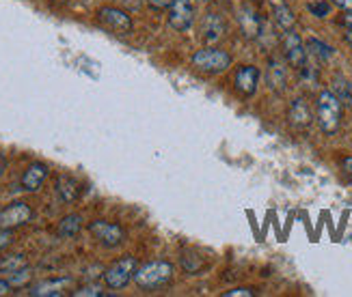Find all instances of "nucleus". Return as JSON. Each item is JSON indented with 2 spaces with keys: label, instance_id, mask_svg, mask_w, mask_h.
<instances>
[{
  "label": "nucleus",
  "instance_id": "f257e3e1",
  "mask_svg": "<svg viewBox=\"0 0 352 297\" xmlns=\"http://www.w3.org/2000/svg\"><path fill=\"white\" fill-rule=\"evenodd\" d=\"M342 121V102L333 91H322L318 97V123L324 134H335Z\"/></svg>",
  "mask_w": 352,
  "mask_h": 297
},
{
  "label": "nucleus",
  "instance_id": "f03ea898",
  "mask_svg": "<svg viewBox=\"0 0 352 297\" xmlns=\"http://www.w3.org/2000/svg\"><path fill=\"white\" fill-rule=\"evenodd\" d=\"M173 278V265L166 261H154L147 263L143 268L136 270L134 274V283L141 289H158L162 285H166Z\"/></svg>",
  "mask_w": 352,
  "mask_h": 297
},
{
  "label": "nucleus",
  "instance_id": "7ed1b4c3",
  "mask_svg": "<svg viewBox=\"0 0 352 297\" xmlns=\"http://www.w3.org/2000/svg\"><path fill=\"white\" fill-rule=\"evenodd\" d=\"M192 67L199 69L201 73L217 75V73H223L232 67V56L219 48H204L192 54Z\"/></svg>",
  "mask_w": 352,
  "mask_h": 297
},
{
  "label": "nucleus",
  "instance_id": "20e7f679",
  "mask_svg": "<svg viewBox=\"0 0 352 297\" xmlns=\"http://www.w3.org/2000/svg\"><path fill=\"white\" fill-rule=\"evenodd\" d=\"M136 270H139V265H136V259L132 257H126L117 263H113L109 270L104 272V283L109 289H124L130 280L134 278Z\"/></svg>",
  "mask_w": 352,
  "mask_h": 297
},
{
  "label": "nucleus",
  "instance_id": "39448f33",
  "mask_svg": "<svg viewBox=\"0 0 352 297\" xmlns=\"http://www.w3.org/2000/svg\"><path fill=\"white\" fill-rule=\"evenodd\" d=\"M89 230H91V235H94L106 248H115L119 243H124V239H126L124 228H121L119 224H113V222L96 220V222L89 224Z\"/></svg>",
  "mask_w": 352,
  "mask_h": 297
},
{
  "label": "nucleus",
  "instance_id": "423d86ee",
  "mask_svg": "<svg viewBox=\"0 0 352 297\" xmlns=\"http://www.w3.org/2000/svg\"><path fill=\"white\" fill-rule=\"evenodd\" d=\"M33 217V209H30L26 202H13L7 209L0 211V228H18L26 222H30Z\"/></svg>",
  "mask_w": 352,
  "mask_h": 297
},
{
  "label": "nucleus",
  "instance_id": "0eeeda50",
  "mask_svg": "<svg viewBox=\"0 0 352 297\" xmlns=\"http://www.w3.org/2000/svg\"><path fill=\"white\" fill-rule=\"evenodd\" d=\"M195 20V9L190 0H173L169 7V24L175 30H188Z\"/></svg>",
  "mask_w": 352,
  "mask_h": 297
},
{
  "label": "nucleus",
  "instance_id": "6e6552de",
  "mask_svg": "<svg viewBox=\"0 0 352 297\" xmlns=\"http://www.w3.org/2000/svg\"><path fill=\"white\" fill-rule=\"evenodd\" d=\"M100 22L106 28H111V30H115V33H119V35H126L132 30L130 15L126 11H121V9H115V7H104L100 11Z\"/></svg>",
  "mask_w": 352,
  "mask_h": 297
},
{
  "label": "nucleus",
  "instance_id": "1a4fd4ad",
  "mask_svg": "<svg viewBox=\"0 0 352 297\" xmlns=\"http://www.w3.org/2000/svg\"><path fill=\"white\" fill-rule=\"evenodd\" d=\"M45 179H48V166L41 164V162L30 164L24 170V175H22V190H26V192H37L39 187L43 185Z\"/></svg>",
  "mask_w": 352,
  "mask_h": 297
},
{
  "label": "nucleus",
  "instance_id": "9d476101",
  "mask_svg": "<svg viewBox=\"0 0 352 297\" xmlns=\"http://www.w3.org/2000/svg\"><path fill=\"white\" fill-rule=\"evenodd\" d=\"M283 48H285V56L289 65H294L298 69L305 67V58H307V52L302 48V41L296 33H287L283 39Z\"/></svg>",
  "mask_w": 352,
  "mask_h": 297
},
{
  "label": "nucleus",
  "instance_id": "9b49d317",
  "mask_svg": "<svg viewBox=\"0 0 352 297\" xmlns=\"http://www.w3.org/2000/svg\"><path fill=\"white\" fill-rule=\"evenodd\" d=\"M257 82H259V69L253 65H244L236 71V88L242 93V95H253L257 91Z\"/></svg>",
  "mask_w": 352,
  "mask_h": 297
},
{
  "label": "nucleus",
  "instance_id": "f8f14e48",
  "mask_svg": "<svg viewBox=\"0 0 352 297\" xmlns=\"http://www.w3.org/2000/svg\"><path fill=\"white\" fill-rule=\"evenodd\" d=\"M289 121H292V125H296V128H309L311 125V110L305 99H296L292 104V108H289Z\"/></svg>",
  "mask_w": 352,
  "mask_h": 297
},
{
  "label": "nucleus",
  "instance_id": "ddd939ff",
  "mask_svg": "<svg viewBox=\"0 0 352 297\" xmlns=\"http://www.w3.org/2000/svg\"><path fill=\"white\" fill-rule=\"evenodd\" d=\"M240 24H242V30H244V35H247V37H257L259 28H262L259 15L251 7H242V11H240Z\"/></svg>",
  "mask_w": 352,
  "mask_h": 297
},
{
  "label": "nucleus",
  "instance_id": "4468645a",
  "mask_svg": "<svg viewBox=\"0 0 352 297\" xmlns=\"http://www.w3.org/2000/svg\"><path fill=\"white\" fill-rule=\"evenodd\" d=\"M56 192H58V196L63 198L65 202H74L76 198H78V194H80V185H78V181H76L74 177L63 175V177H58V181H56Z\"/></svg>",
  "mask_w": 352,
  "mask_h": 297
},
{
  "label": "nucleus",
  "instance_id": "2eb2a0df",
  "mask_svg": "<svg viewBox=\"0 0 352 297\" xmlns=\"http://www.w3.org/2000/svg\"><path fill=\"white\" fill-rule=\"evenodd\" d=\"M67 283H69L67 278H63V280H50V283H41V285H37L33 291H30V295H33V297H54V295L63 293Z\"/></svg>",
  "mask_w": 352,
  "mask_h": 297
},
{
  "label": "nucleus",
  "instance_id": "dca6fc26",
  "mask_svg": "<svg viewBox=\"0 0 352 297\" xmlns=\"http://www.w3.org/2000/svg\"><path fill=\"white\" fill-rule=\"evenodd\" d=\"M80 228H82V217L76 215V213H69L58 222V235L60 237H76L80 233Z\"/></svg>",
  "mask_w": 352,
  "mask_h": 297
},
{
  "label": "nucleus",
  "instance_id": "f3484780",
  "mask_svg": "<svg viewBox=\"0 0 352 297\" xmlns=\"http://www.w3.org/2000/svg\"><path fill=\"white\" fill-rule=\"evenodd\" d=\"M204 37H206V41H217L219 37H223V33H225V24H223V20L219 18V15H214V13H210L208 18H206V22H204Z\"/></svg>",
  "mask_w": 352,
  "mask_h": 297
},
{
  "label": "nucleus",
  "instance_id": "a211bd4d",
  "mask_svg": "<svg viewBox=\"0 0 352 297\" xmlns=\"http://www.w3.org/2000/svg\"><path fill=\"white\" fill-rule=\"evenodd\" d=\"M268 84L274 91H281L283 84H285V69L281 67L279 60H272L270 62V67H268Z\"/></svg>",
  "mask_w": 352,
  "mask_h": 297
},
{
  "label": "nucleus",
  "instance_id": "6ab92c4d",
  "mask_svg": "<svg viewBox=\"0 0 352 297\" xmlns=\"http://www.w3.org/2000/svg\"><path fill=\"white\" fill-rule=\"evenodd\" d=\"M307 48H309V52H311L314 56H318L320 60H329V58L333 56V48H331V45L322 43V41L316 39V37H309V39H307Z\"/></svg>",
  "mask_w": 352,
  "mask_h": 297
},
{
  "label": "nucleus",
  "instance_id": "aec40b11",
  "mask_svg": "<svg viewBox=\"0 0 352 297\" xmlns=\"http://www.w3.org/2000/svg\"><path fill=\"white\" fill-rule=\"evenodd\" d=\"M274 18H277L279 26H281V28H285V30H289V28L294 26V15H292V11H289L285 5L274 7Z\"/></svg>",
  "mask_w": 352,
  "mask_h": 297
},
{
  "label": "nucleus",
  "instance_id": "412c9836",
  "mask_svg": "<svg viewBox=\"0 0 352 297\" xmlns=\"http://www.w3.org/2000/svg\"><path fill=\"white\" fill-rule=\"evenodd\" d=\"M333 93L335 95L340 97V102L342 99H350V84H348V80H344V78H335L333 80Z\"/></svg>",
  "mask_w": 352,
  "mask_h": 297
},
{
  "label": "nucleus",
  "instance_id": "4be33fe9",
  "mask_svg": "<svg viewBox=\"0 0 352 297\" xmlns=\"http://www.w3.org/2000/svg\"><path fill=\"white\" fill-rule=\"evenodd\" d=\"M309 11L316 15V18H327L331 7H329V3H324V0H318V3H311L309 5Z\"/></svg>",
  "mask_w": 352,
  "mask_h": 297
},
{
  "label": "nucleus",
  "instance_id": "5701e85b",
  "mask_svg": "<svg viewBox=\"0 0 352 297\" xmlns=\"http://www.w3.org/2000/svg\"><path fill=\"white\" fill-rule=\"evenodd\" d=\"M74 295H76V297H102L104 291H102L100 287H85V289H80V291H76Z\"/></svg>",
  "mask_w": 352,
  "mask_h": 297
},
{
  "label": "nucleus",
  "instance_id": "b1692460",
  "mask_svg": "<svg viewBox=\"0 0 352 297\" xmlns=\"http://www.w3.org/2000/svg\"><path fill=\"white\" fill-rule=\"evenodd\" d=\"M225 297H253L251 289H234V291H227Z\"/></svg>",
  "mask_w": 352,
  "mask_h": 297
},
{
  "label": "nucleus",
  "instance_id": "393cba45",
  "mask_svg": "<svg viewBox=\"0 0 352 297\" xmlns=\"http://www.w3.org/2000/svg\"><path fill=\"white\" fill-rule=\"evenodd\" d=\"M147 3L154 9H166V7H171L173 0H147Z\"/></svg>",
  "mask_w": 352,
  "mask_h": 297
},
{
  "label": "nucleus",
  "instance_id": "a878e982",
  "mask_svg": "<svg viewBox=\"0 0 352 297\" xmlns=\"http://www.w3.org/2000/svg\"><path fill=\"white\" fill-rule=\"evenodd\" d=\"M333 3L344 11H352V0H333Z\"/></svg>",
  "mask_w": 352,
  "mask_h": 297
},
{
  "label": "nucleus",
  "instance_id": "bb28decb",
  "mask_svg": "<svg viewBox=\"0 0 352 297\" xmlns=\"http://www.w3.org/2000/svg\"><path fill=\"white\" fill-rule=\"evenodd\" d=\"M9 243V233L5 228H0V248H5Z\"/></svg>",
  "mask_w": 352,
  "mask_h": 297
},
{
  "label": "nucleus",
  "instance_id": "cd10ccee",
  "mask_svg": "<svg viewBox=\"0 0 352 297\" xmlns=\"http://www.w3.org/2000/svg\"><path fill=\"white\" fill-rule=\"evenodd\" d=\"M344 173L352 179V158H346L344 160Z\"/></svg>",
  "mask_w": 352,
  "mask_h": 297
},
{
  "label": "nucleus",
  "instance_id": "c85d7f7f",
  "mask_svg": "<svg viewBox=\"0 0 352 297\" xmlns=\"http://www.w3.org/2000/svg\"><path fill=\"white\" fill-rule=\"evenodd\" d=\"M9 287H11V283H7V280H0V297L9 293Z\"/></svg>",
  "mask_w": 352,
  "mask_h": 297
},
{
  "label": "nucleus",
  "instance_id": "c756f323",
  "mask_svg": "<svg viewBox=\"0 0 352 297\" xmlns=\"http://www.w3.org/2000/svg\"><path fill=\"white\" fill-rule=\"evenodd\" d=\"M5 170H7V160H5V153L0 151V177L5 175Z\"/></svg>",
  "mask_w": 352,
  "mask_h": 297
},
{
  "label": "nucleus",
  "instance_id": "7c9ffc66",
  "mask_svg": "<svg viewBox=\"0 0 352 297\" xmlns=\"http://www.w3.org/2000/svg\"><path fill=\"white\" fill-rule=\"evenodd\" d=\"M344 22H346V26H348V28H352V11H348V15L344 18Z\"/></svg>",
  "mask_w": 352,
  "mask_h": 297
},
{
  "label": "nucleus",
  "instance_id": "2f4dec72",
  "mask_svg": "<svg viewBox=\"0 0 352 297\" xmlns=\"http://www.w3.org/2000/svg\"><path fill=\"white\" fill-rule=\"evenodd\" d=\"M346 41L352 45V28H348V33H346Z\"/></svg>",
  "mask_w": 352,
  "mask_h": 297
}]
</instances>
